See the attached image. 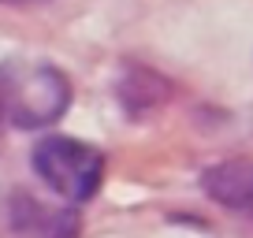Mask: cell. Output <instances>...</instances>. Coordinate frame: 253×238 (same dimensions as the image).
I'll list each match as a JSON object with an SVG mask.
<instances>
[{"label":"cell","instance_id":"5b68a950","mask_svg":"<svg viewBox=\"0 0 253 238\" xmlns=\"http://www.w3.org/2000/svg\"><path fill=\"white\" fill-rule=\"evenodd\" d=\"M201 190L223 208H253V160H223L205 167Z\"/></svg>","mask_w":253,"mask_h":238},{"label":"cell","instance_id":"277c9868","mask_svg":"<svg viewBox=\"0 0 253 238\" xmlns=\"http://www.w3.org/2000/svg\"><path fill=\"white\" fill-rule=\"evenodd\" d=\"M171 82L164 79V75L149 71V67H138L130 64L123 75H119L116 82V101L119 108L126 112V116H149V112H157L160 104H168V97H171Z\"/></svg>","mask_w":253,"mask_h":238},{"label":"cell","instance_id":"52a82bcc","mask_svg":"<svg viewBox=\"0 0 253 238\" xmlns=\"http://www.w3.org/2000/svg\"><path fill=\"white\" fill-rule=\"evenodd\" d=\"M8 4H19V0H8Z\"/></svg>","mask_w":253,"mask_h":238},{"label":"cell","instance_id":"8992f818","mask_svg":"<svg viewBox=\"0 0 253 238\" xmlns=\"http://www.w3.org/2000/svg\"><path fill=\"white\" fill-rule=\"evenodd\" d=\"M0 119H8V67H0Z\"/></svg>","mask_w":253,"mask_h":238},{"label":"cell","instance_id":"7a4b0ae2","mask_svg":"<svg viewBox=\"0 0 253 238\" xmlns=\"http://www.w3.org/2000/svg\"><path fill=\"white\" fill-rule=\"evenodd\" d=\"M71 104L67 75L48 64L8 67V119L15 127H48Z\"/></svg>","mask_w":253,"mask_h":238},{"label":"cell","instance_id":"6da1fadb","mask_svg":"<svg viewBox=\"0 0 253 238\" xmlns=\"http://www.w3.org/2000/svg\"><path fill=\"white\" fill-rule=\"evenodd\" d=\"M34 171L60 194L63 201H89L101 190L104 179V153L79 138H45L34 145Z\"/></svg>","mask_w":253,"mask_h":238},{"label":"cell","instance_id":"3957f363","mask_svg":"<svg viewBox=\"0 0 253 238\" xmlns=\"http://www.w3.org/2000/svg\"><path fill=\"white\" fill-rule=\"evenodd\" d=\"M8 223L23 238H79L82 231L79 208H71V201L67 205H45V201L23 190L11 194L8 201Z\"/></svg>","mask_w":253,"mask_h":238}]
</instances>
